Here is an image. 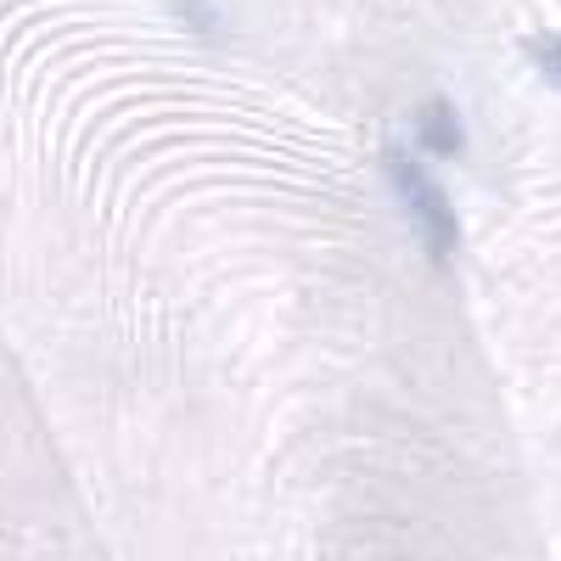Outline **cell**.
Returning <instances> with one entry per match:
<instances>
[{
    "label": "cell",
    "instance_id": "cell-3",
    "mask_svg": "<svg viewBox=\"0 0 561 561\" xmlns=\"http://www.w3.org/2000/svg\"><path fill=\"white\" fill-rule=\"evenodd\" d=\"M523 51H528V62L561 90V34H528Z\"/></svg>",
    "mask_w": 561,
    "mask_h": 561
},
{
    "label": "cell",
    "instance_id": "cell-4",
    "mask_svg": "<svg viewBox=\"0 0 561 561\" xmlns=\"http://www.w3.org/2000/svg\"><path fill=\"white\" fill-rule=\"evenodd\" d=\"M174 7H180V12H185V18H192V23H197V28H203V34H214V28H219V18H214V12H208V7H203V0H174Z\"/></svg>",
    "mask_w": 561,
    "mask_h": 561
},
{
    "label": "cell",
    "instance_id": "cell-1",
    "mask_svg": "<svg viewBox=\"0 0 561 561\" xmlns=\"http://www.w3.org/2000/svg\"><path fill=\"white\" fill-rule=\"evenodd\" d=\"M382 163H388V180H393V192H399L410 225L421 230V248H427V259H433V264H449V259L460 253V219H455V208H449V197H444V185L421 169L415 158H404L399 147H393Z\"/></svg>",
    "mask_w": 561,
    "mask_h": 561
},
{
    "label": "cell",
    "instance_id": "cell-2",
    "mask_svg": "<svg viewBox=\"0 0 561 561\" xmlns=\"http://www.w3.org/2000/svg\"><path fill=\"white\" fill-rule=\"evenodd\" d=\"M415 140H421V147H427L438 163H455V158L466 152V129H460L455 102L433 96L427 107H421V113H415Z\"/></svg>",
    "mask_w": 561,
    "mask_h": 561
}]
</instances>
